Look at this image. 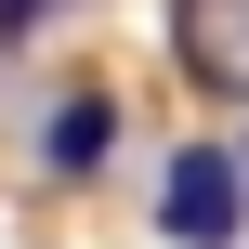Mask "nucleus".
<instances>
[{"label": "nucleus", "mask_w": 249, "mask_h": 249, "mask_svg": "<svg viewBox=\"0 0 249 249\" xmlns=\"http://www.w3.org/2000/svg\"><path fill=\"white\" fill-rule=\"evenodd\" d=\"M236 223H249V158L171 144V171H158V236L171 249H236Z\"/></svg>", "instance_id": "obj_1"}, {"label": "nucleus", "mask_w": 249, "mask_h": 249, "mask_svg": "<svg viewBox=\"0 0 249 249\" xmlns=\"http://www.w3.org/2000/svg\"><path fill=\"white\" fill-rule=\"evenodd\" d=\"M26 26H53V0H0V39H26Z\"/></svg>", "instance_id": "obj_3"}, {"label": "nucleus", "mask_w": 249, "mask_h": 249, "mask_svg": "<svg viewBox=\"0 0 249 249\" xmlns=\"http://www.w3.org/2000/svg\"><path fill=\"white\" fill-rule=\"evenodd\" d=\"M105 144H118V105H105V92L39 105V171H53V184H92V171H105Z\"/></svg>", "instance_id": "obj_2"}]
</instances>
